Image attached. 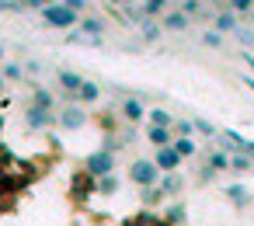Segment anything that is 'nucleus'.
<instances>
[{
  "mask_svg": "<svg viewBox=\"0 0 254 226\" xmlns=\"http://www.w3.org/2000/svg\"><path fill=\"white\" fill-rule=\"evenodd\" d=\"M160 28H164V32H188L191 21H188L181 11H167V14L160 18Z\"/></svg>",
  "mask_w": 254,
  "mask_h": 226,
  "instance_id": "obj_10",
  "label": "nucleus"
},
{
  "mask_svg": "<svg viewBox=\"0 0 254 226\" xmlns=\"http://www.w3.org/2000/svg\"><path fill=\"white\" fill-rule=\"evenodd\" d=\"M42 21L53 25V28H66V32H70V28L80 25V14H73L66 4H60V0H56V4H49V7L42 11Z\"/></svg>",
  "mask_w": 254,
  "mask_h": 226,
  "instance_id": "obj_4",
  "label": "nucleus"
},
{
  "mask_svg": "<svg viewBox=\"0 0 254 226\" xmlns=\"http://www.w3.org/2000/svg\"><path fill=\"white\" fill-rule=\"evenodd\" d=\"M146 115H150V125H157V129H174V115H171L167 108H150Z\"/></svg>",
  "mask_w": 254,
  "mask_h": 226,
  "instance_id": "obj_17",
  "label": "nucleus"
},
{
  "mask_svg": "<svg viewBox=\"0 0 254 226\" xmlns=\"http://www.w3.org/2000/svg\"><path fill=\"white\" fill-rule=\"evenodd\" d=\"M0 63H4V46H0Z\"/></svg>",
  "mask_w": 254,
  "mask_h": 226,
  "instance_id": "obj_45",
  "label": "nucleus"
},
{
  "mask_svg": "<svg viewBox=\"0 0 254 226\" xmlns=\"http://www.w3.org/2000/svg\"><path fill=\"white\" fill-rule=\"evenodd\" d=\"M153 164H157V170H160V174H178L181 157H178V150H174V146H164V150H157Z\"/></svg>",
  "mask_w": 254,
  "mask_h": 226,
  "instance_id": "obj_8",
  "label": "nucleus"
},
{
  "mask_svg": "<svg viewBox=\"0 0 254 226\" xmlns=\"http://www.w3.org/2000/svg\"><path fill=\"white\" fill-rule=\"evenodd\" d=\"M122 118H126V122H132V125H136L139 118H146L143 101H139V98H126V101H122Z\"/></svg>",
  "mask_w": 254,
  "mask_h": 226,
  "instance_id": "obj_12",
  "label": "nucleus"
},
{
  "mask_svg": "<svg viewBox=\"0 0 254 226\" xmlns=\"http://www.w3.org/2000/svg\"><path fill=\"white\" fill-rule=\"evenodd\" d=\"M122 14H126V21H132V25H143V21H146V14H143V7H136V4H129V7H122Z\"/></svg>",
  "mask_w": 254,
  "mask_h": 226,
  "instance_id": "obj_30",
  "label": "nucleus"
},
{
  "mask_svg": "<svg viewBox=\"0 0 254 226\" xmlns=\"http://www.w3.org/2000/svg\"><path fill=\"white\" fill-rule=\"evenodd\" d=\"M80 170H87L94 181H101V177L115 174V157H112V153H105V150H94V153H87V157H84Z\"/></svg>",
  "mask_w": 254,
  "mask_h": 226,
  "instance_id": "obj_3",
  "label": "nucleus"
},
{
  "mask_svg": "<svg viewBox=\"0 0 254 226\" xmlns=\"http://www.w3.org/2000/svg\"><path fill=\"white\" fill-rule=\"evenodd\" d=\"M178 11L191 21V18H202L205 14V7H202V0H181V4H178Z\"/></svg>",
  "mask_w": 254,
  "mask_h": 226,
  "instance_id": "obj_25",
  "label": "nucleus"
},
{
  "mask_svg": "<svg viewBox=\"0 0 254 226\" xmlns=\"http://www.w3.org/2000/svg\"><path fill=\"white\" fill-rule=\"evenodd\" d=\"M91 195H98V181L87 174V170H80V174H73V184H70V198L73 202H87Z\"/></svg>",
  "mask_w": 254,
  "mask_h": 226,
  "instance_id": "obj_5",
  "label": "nucleus"
},
{
  "mask_svg": "<svg viewBox=\"0 0 254 226\" xmlns=\"http://www.w3.org/2000/svg\"><path fill=\"white\" fill-rule=\"evenodd\" d=\"M254 7V0H230V11H237V14H247Z\"/></svg>",
  "mask_w": 254,
  "mask_h": 226,
  "instance_id": "obj_36",
  "label": "nucleus"
},
{
  "mask_svg": "<svg viewBox=\"0 0 254 226\" xmlns=\"http://www.w3.org/2000/svg\"><path fill=\"white\" fill-rule=\"evenodd\" d=\"M25 66H28V70H32V73H42V63H39V59H28V63H25Z\"/></svg>",
  "mask_w": 254,
  "mask_h": 226,
  "instance_id": "obj_41",
  "label": "nucleus"
},
{
  "mask_svg": "<svg viewBox=\"0 0 254 226\" xmlns=\"http://www.w3.org/2000/svg\"><path fill=\"white\" fill-rule=\"evenodd\" d=\"M146 136H150V143H153L157 150L174 146V129H157V125H150V129H146Z\"/></svg>",
  "mask_w": 254,
  "mask_h": 226,
  "instance_id": "obj_15",
  "label": "nucleus"
},
{
  "mask_svg": "<svg viewBox=\"0 0 254 226\" xmlns=\"http://www.w3.org/2000/svg\"><path fill=\"white\" fill-rule=\"evenodd\" d=\"M216 32H219V35H223V32H237L233 11H216Z\"/></svg>",
  "mask_w": 254,
  "mask_h": 226,
  "instance_id": "obj_23",
  "label": "nucleus"
},
{
  "mask_svg": "<svg viewBox=\"0 0 254 226\" xmlns=\"http://www.w3.org/2000/svg\"><path fill=\"white\" fill-rule=\"evenodd\" d=\"M77 32H80V35H91V39H101V35L108 32V25H105V18H80Z\"/></svg>",
  "mask_w": 254,
  "mask_h": 226,
  "instance_id": "obj_11",
  "label": "nucleus"
},
{
  "mask_svg": "<svg viewBox=\"0 0 254 226\" xmlns=\"http://www.w3.org/2000/svg\"><path fill=\"white\" fill-rule=\"evenodd\" d=\"M230 170H233V174H251V170H254V160L244 157V153H233V157H230Z\"/></svg>",
  "mask_w": 254,
  "mask_h": 226,
  "instance_id": "obj_24",
  "label": "nucleus"
},
{
  "mask_svg": "<svg viewBox=\"0 0 254 226\" xmlns=\"http://www.w3.org/2000/svg\"><path fill=\"white\" fill-rule=\"evenodd\" d=\"M244 84H247V87H251V91H254V80H247V77H244Z\"/></svg>",
  "mask_w": 254,
  "mask_h": 226,
  "instance_id": "obj_44",
  "label": "nucleus"
},
{
  "mask_svg": "<svg viewBox=\"0 0 254 226\" xmlns=\"http://www.w3.org/2000/svg\"><path fill=\"white\" fill-rule=\"evenodd\" d=\"M167 4H171V0H146V4H143V14L153 18V21H160V18L167 14Z\"/></svg>",
  "mask_w": 254,
  "mask_h": 226,
  "instance_id": "obj_22",
  "label": "nucleus"
},
{
  "mask_svg": "<svg viewBox=\"0 0 254 226\" xmlns=\"http://www.w3.org/2000/svg\"><path fill=\"white\" fill-rule=\"evenodd\" d=\"M60 4H66V7H70L73 14H80L84 7H91V0H60Z\"/></svg>",
  "mask_w": 254,
  "mask_h": 226,
  "instance_id": "obj_37",
  "label": "nucleus"
},
{
  "mask_svg": "<svg viewBox=\"0 0 254 226\" xmlns=\"http://www.w3.org/2000/svg\"><path fill=\"white\" fill-rule=\"evenodd\" d=\"M4 84H7V77H4V70H0V91H4Z\"/></svg>",
  "mask_w": 254,
  "mask_h": 226,
  "instance_id": "obj_43",
  "label": "nucleus"
},
{
  "mask_svg": "<svg viewBox=\"0 0 254 226\" xmlns=\"http://www.w3.org/2000/svg\"><path fill=\"white\" fill-rule=\"evenodd\" d=\"M119 184H122V181H119L115 174H108V177H101V181H98V195H115V191H119Z\"/></svg>",
  "mask_w": 254,
  "mask_h": 226,
  "instance_id": "obj_29",
  "label": "nucleus"
},
{
  "mask_svg": "<svg viewBox=\"0 0 254 226\" xmlns=\"http://www.w3.org/2000/svg\"><path fill=\"white\" fill-rule=\"evenodd\" d=\"M21 4H25V11H39L42 14L49 4H56V0H21Z\"/></svg>",
  "mask_w": 254,
  "mask_h": 226,
  "instance_id": "obj_33",
  "label": "nucleus"
},
{
  "mask_svg": "<svg viewBox=\"0 0 254 226\" xmlns=\"http://www.w3.org/2000/svg\"><path fill=\"white\" fill-rule=\"evenodd\" d=\"M212 177H216V170H212V167H198V177H195V181H198V184H209Z\"/></svg>",
  "mask_w": 254,
  "mask_h": 226,
  "instance_id": "obj_39",
  "label": "nucleus"
},
{
  "mask_svg": "<svg viewBox=\"0 0 254 226\" xmlns=\"http://www.w3.org/2000/svg\"><path fill=\"white\" fill-rule=\"evenodd\" d=\"M60 125H63L66 132H77V129L87 125V112H84L80 105H66V108L60 112Z\"/></svg>",
  "mask_w": 254,
  "mask_h": 226,
  "instance_id": "obj_6",
  "label": "nucleus"
},
{
  "mask_svg": "<svg viewBox=\"0 0 254 226\" xmlns=\"http://www.w3.org/2000/svg\"><path fill=\"white\" fill-rule=\"evenodd\" d=\"M4 77L7 80H25V66L21 63H4Z\"/></svg>",
  "mask_w": 254,
  "mask_h": 226,
  "instance_id": "obj_32",
  "label": "nucleus"
},
{
  "mask_svg": "<svg viewBox=\"0 0 254 226\" xmlns=\"http://www.w3.org/2000/svg\"><path fill=\"white\" fill-rule=\"evenodd\" d=\"M108 4H112V7H129L132 0H108Z\"/></svg>",
  "mask_w": 254,
  "mask_h": 226,
  "instance_id": "obj_42",
  "label": "nucleus"
},
{
  "mask_svg": "<svg viewBox=\"0 0 254 226\" xmlns=\"http://www.w3.org/2000/svg\"><path fill=\"white\" fill-rule=\"evenodd\" d=\"M167 195L160 191V184H153V188H143L139 191V202H143V209H153V205H160Z\"/></svg>",
  "mask_w": 254,
  "mask_h": 226,
  "instance_id": "obj_20",
  "label": "nucleus"
},
{
  "mask_svg": "<svg viewBox=\"0 0 254 226\" xmlns=\"http://www.w3.org/2000/svg\"><path fill=\"white\" fill-rule=\"evenodd\" d=\"M160 170H157V164L153 160H146V157H136L132 164H129V181L143 191V188H153V184H160Z\"/></svg>",
  "mask_w": 254,
  "mask_h": 226,
  "instance_id": "obj_1",
  "label": "nucleus"
},
{
  "mask_svg": "<svg viewBox=\"0 0 254 226\" xmlns=\"http://www.w3.org/2000/svg\"><path fill=\"white\" fill-rule=\"evenodd\" d=\"M174 150H178V157L185 160V157H195V153H198V143H195V139H185V136H178V139H174Z\"/></svg>",
  "mask_w": 254,
  "mask_h": 226,
  "instance_id": "obj_26",
  "label": "nucleus"
},
{
  "mask_svg": "<svg viewBox=\"0 0 254 226\" xmlns=\"http://www.w3.org/2000/svg\"><path fill=\"white\" fill-rule=\"evenodd\" d=\"M226 198H230L237 209H244V205L251 202V191H247V184H230V188H226Z\"/></svg>",
  "mask_w": 254,
  "mask_h": 226,
  "instance_id": "obj_19",
  "label": "nucleus"
},
{
  "mask_svg": "<svg viewBox=\"0 0 254 226\" xmlns=\"http://www.w3.org/2000/svg\"><path fill=\"white\" fill-rule=\"evenodd\" d=\"M191 122H195V129H198L202 136H216V125H212V122H205V118H191Z\"/></svg>",
  "mask_w": 254,
  "mask_h": 226,
  "instance_id": "obj_35",
  "label": "nucleus"
},
{
  "mask_svg": "<svg viewBox=\"0 0 254 226\" xmlns=\"http://www.w3.org/2000/svg\"><path fill=\"white\" fill-rule=\"evenodd\" d=\"M191 132H195V122H191V118H174V139H178V136L191 139Z\"/></svg>",
  "mask_w": 254,
  "mask_h": 226,
  "instance_id": "obj_28",
  "label": "nucleus"
},
{
  "mask_svg": "<svg viewBox=\"0 0 254 226\" xmlns=\"http://www.w3.org/2000/svg\"><path fill=\"white\" fill-rule=\"evenodd\" d=\"M77 98H80V101H87V105H91V101H98V98H101V87H98V84H94V80H84V87H80V91H77Z\"/></svg>",
  "mask_w": 254,
  "mask_h": 226,
  "instance_id": "obj_27",
  "label": "nucleus"
},
{
  "mask_svg": "<svg viewBox=\"0 0 254 226\" xmlns=\"http://www.w3.org/2000/svg\"><path fill=\"white\" fill-rule=\"evenodd\" d=\"M205 167H212L216 174H219V170H230V153H226V150H219V146H216V150H209Z\"/></svg>",
  "mask_w": 254,
  "mask_h": 226,
  "instance_id": "obj_16",
  "label": "nucleus"
},
{
  "mask_svg": "<svg viewBox=\"0 0 254 226\" xmlns=\"http://www.w3.org/2000/svg\"><path fill=\"white\" fill-rule=\"evenodd\" d=\"M56 80H60V87H63L66 94H77V91L84 87V77H80V73H73V70H60V73H56Z\"/></svg>",
  "mask_w": 254,
  "mask_h": 226,
  "instance_id": "obj_14",
  "label": "nucleus"
},
{
  "mask_svg": "<svg viewBox=\"0 0 254 226\" xmlns=\"http://www.w3.org/2000/svg\"><path fill=\"white\" fill-rule=\"evenodd\" d=\"M101 150L115 157L119 150H126V143H122V136H105V143H101Z\"/></svg>",
  "mask_w": 254,
  "mask_h": 226,
  "instance_id": "obj_31",
  "label": "nucleus"
},
{
  "mask_svg": "<svg viewBox=\"0 0 254 226\" xmlns=\"http://www.w3.org/2000/svg\"><path fill=\"white\" fill-rule=\"evenodd\" d=\"M160 191H164L167 198H178V195L185 191V177H181V170H178V174H164V177H160Z\"/></svg>",
  "mask_w": 254,
  "mask_h": 226,
  "instance_id": "obj_13",
  "label": "nucleus"
},
{
  "mask_svg": "<svg viewBox=\"0 0 254 226\" xmlns=\"http://www.w3.org/2000/svg\"><path fill=\"white\" fill-rule=\"evenodd\" d=\"M233 35H237V42H240V46H254V32H247V28H237Z\"/></svg>",
  "mask_w": 254,
  "mask_h": 226,
  "instance_id": "obj_38",
  "label": "nucleus"
},
{
  "mask_svg": "<svg viewBox=\"0 0 254 226\" xmlns=\"http://www.w3.org/2000/svg\"><path fill=\"white\" fill-rule=\"evenodd\" d=\"M160 32H164V28H160V21H153V18H146V21L139 25V39H143L146 46H150V42H157V39H160Z\"/></svg>",
  "mask_w": 254,
  "mask_h": 226,
  "instance_id": "obj_18",
  "label": "nucleus"
},
{
  "mask_svg": "<svg viewBox=\"0 0 254 226\" xmlns=\"http://www.w3.org/2000/svg\"><path fill=\"white\" fill-rule=\"evenodd\" d=\"M126 226H160V216H153L150 209H143V212L129 216V219H126Z\"/></svg>",
  "mask_w": 254,
  "mask_h": 226,
  "instance_id": "obj_21",
  "label": "nucleus"
},
{
  "mask_svg": "<svg viewBox=\"0 0 254 226\" xmlns=\"http://www.w3.org/2000/svg\"><path fill=\"white\" fill-rule=\"evenodd\" d=\"M202 42H205L209 49H219V46H223V35H219V32H205V35H202Z\"/></svg>",
  "mask_w": 254,
  "mask_h": 226,
  "instance_id": "obj_34",
  "label": "nucleus"
},
{
  "mask_svg": "<svg viewBox=\"0 0 254 226\" xmlns=\"http://www.w3.org/2000/svg\"><path fill=\"white\" fill-rule=\"evenodd\" d=\"M28 87H32V105H39L46 112H56V94L49 87H42V84H28Z\"/></svg>",
  "mask_w": 254,
  "mask_h": 226,
  "instance_id": "obj_9",
  "label": "nucleus"
},
{
  "mask_svg": "<svg viewBox=\"0 0 254 226\" xmlns=\"http://www.w3.org/2000/svg\"><path fill=\"white\" fill-rule=\"evenodd\" d=\"M25 125L32 129V132H46V129H56L60 125V112H46V108H39V105H25Z\"/></svg>",
  "mask_w": 254,
  "mask_h": 226,
  "instance_id": "obj_2",
  "label": "nucleus"
},
{
  "mask_svg": "<svg viewBox=\"0 0 254 226\" xmlns=\"http://www.w3.org/2000/svg\"><path fill=\"white\" fill-rule=\"evenodd\" d=\"M188 223V205L185 202H167L160 212V226H185Z\"/></svg>",
  "mask_w": 254,
  "mask_h": 226,
  "instance_id": "obj_7",
  "label": "nucleus"
},
{
  "mask_svg": "<svg viewBox=\"0 0 254 226\" xmlns=\"http://www.w3.org/2000/svg\"><path fill=\"white\" fill-rule=\"evenodd\" d=\"M0 11H25V4H18V0H0Z\"/></svg>",
  "mask_w": 254,
  "mask_h": 226,
  "instance_id": "obj_40",
  "label": "nucleus"
}]
</instances>
